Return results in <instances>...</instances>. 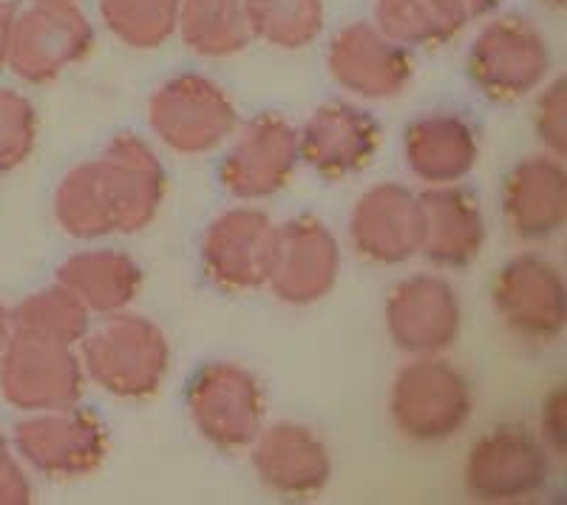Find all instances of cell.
<instances>
[{
  "instance_id": "1",
  "label": "cell",
  "mask_w": 567,
  "mask_h": 505,
  "mask_svg": "<svg viewBox=\"0 0 567 505\" xmlns=\"http://www.w3.org/2000/svg\"><path fill=\"white\" fill-rule=\"evenodd\" d=\"M0 20H3V18H0Z\"/></svg>"
}]
</instances>
